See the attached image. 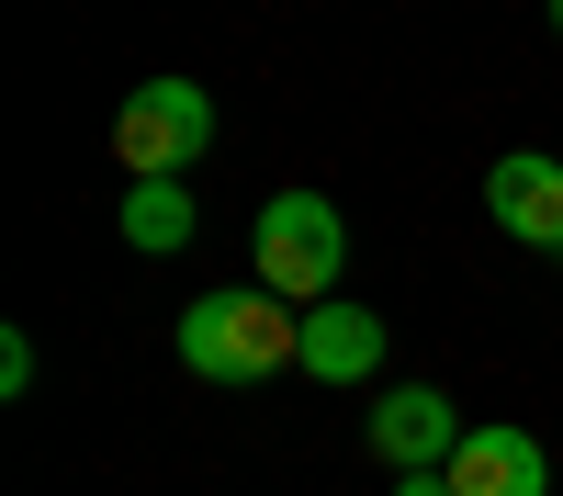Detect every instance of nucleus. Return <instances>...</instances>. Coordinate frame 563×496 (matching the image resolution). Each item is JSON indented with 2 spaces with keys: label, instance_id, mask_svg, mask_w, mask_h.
Here are the masks:
<instances>
[{
  "label": "nucleus",
  "instance_id": "obj_11",
  "mask_svg": "<svg viewBox=\"0 0 563 496\" xmlns=\"http://www.w3.org/2000/svg\"><path fill=\"white\" fill-rule=\"evenodd\" d=\"M552 34H563V0H552Z\"/></svg>",
  "mask_w": 563,
  "mask_h": 496
},
{
  "label": "nucleus",
  "instance_id": "obj_10",
  "mask_svg": "<svg viewBox=\"0 0 563 496\" xmlns=\"http://www.w3.org/2000/svg\"><path fill=\"white\" fill-rule=\"evenodd\" d=\"M395 496H451V474H406V485H395Z\"/></svg>",
  "mask_w": 563,
  "mask_h": 496
},
{
  "label": "nucleus",
  "instance_id": "obj_1",
  "mask_svg": "<svg viewBox=\"0 0 563 496\" xmlns=\"http://www.w3.org/2000/svg\"><path fill=\"white\" fill-rule=\"evenodd\" d=\"M180 361L203 384H271V373H305V305L282 294H192L180 305Z\"/></svg>",
  "mask_w": 563,
  "mask_h": 496
},
{
  "label": "nucleus",
  "instance_id": "obj_9",
  "mask_svg": "<svg viewBox=\"0 0 563 496\" xmlns=\"http://www.w3.org/2000/svg\"><path fill=\"white\" fill-rule=\"evenodd\" d=\"M23 384H34V339L12 328V339H0V395H23Z\"/></svg>",
  "mask_w": 563,
  "mask_h": 496
},
{
  "label": "nucleus",
  "instance_id": "obj_6",
  "mask_svg": "<svg viewBox=\"0 0 563 496\" xmlns=\"http://www.w3.org/2000/svg\"><path fill=\"white\" fill-rule=\"evenodd\" d=\"M451 496H552V463L530 429H462L451 451Z\"/></svg>",
  "mask_w": 563,
  "mask_h": 496
},
{
  "label": "nucleus",
  "instance_id": "obj_5",
  "mask_svg": "<svg viewBox=\"0 0 563 496\" xmlns=\"http://www.w3.org/2000/svg\"><path fill=\"white\" fill-rule=\"evenodd\" d=\"M372 451H384L395 474H451V451H462V406L440 384H406L372 406Z\"/></svg>",
  "mask_w": 563,
  "mask_h": 496
},
{
  "label": "nucleus",
  "instance_id": "obj_3",
  "mask_svg": "<svg viewBox=\"0 0 563 496\" xmlns=\"http://www.w3.org/2000/svg\"><path fill=\"white\" fill-rule=\"evenodd\" d=\"M113 147L135 180H180L203 147H214V102L192 79H147V90H124V113H113Z\"/></svg>",
  "mask_w": 563,
  "mask_h": 496
},
{
  "label": "nucleus",
  "instance_id": "obj_7",
  "mask_svg": "<svg viewBox=\"0 0 563 496\" xmlns=\"http://www.w3.org/2000/svg\"><path fill=\"white\" fill-rule=\"evenodd\" d=\"M372 361H384V316L372 305H305V373L316 384H372Z\"/></svg>",
  "mask_w": 563,
  "mask_h": 496
},
{
  "label": "nucleus",
  "instance_id": "obj_8",
  "mask_svg": "<svg viewBox=\"0 0 563 496\" xmlns=\"http://www.w3.org/2000/svg\"><path fill=\"white\" fill-rule=\"evenodd\" d=\"M192 238V192L180 180H135L124 192V249H180Z\"/></svg>",
  "mask_w": 563,
  "mask_h": 496
},
{
  "label": "nucleus",
  "instance_id": "obj_2",
  "mask_svg": "<svg viewBox=\"0 0 563 496\" xmlns=\"http://www.w3.org/2000/svg\"><path fill=\"white\" fill-rule=\"evenodd\" d=\"M339 271H350V225H339L327 192H271V203H260V294L327 305V294H339Z\"/></svg>",
  "mask_w": 563,
  "mask_h": 496
},
{
  "label": "nucleus",
  "instance_id": "obj_4",
  "mask_svg": "<svg viewBox=\"0 0 563 496\" xmlns=\"http://www.w3.org/2000/svg\"><path fill=\"white\" fill-rule=\"evenodd\" d=\"M485 214H496L519 249L563 260V158H541V147H507V158L485 169Z\"/></svg>",
  "mask_w": 563,
  "mask_h": 496
}]
</instances>
